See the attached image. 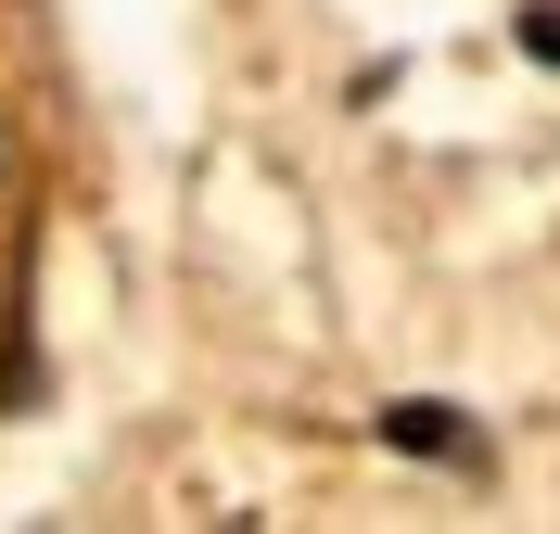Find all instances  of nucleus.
Masks as SVG:
<instances>
[{
  "label": "nucleus",
  "mask_w": 560,
  "mask_h": 534,
  "mask_svg": "<svg viewBox=\"0 0 560 534\" xmlns=\"http://www.w3.org/2000/svg\"><path fill=\"white\" fill-rule=\"evenodd\" d=\"M383 446H395V459H446V471H485V432L458 420V407H433V394H395V407H383Z\"/></svg>",
  "instance_id": "1"
},
{
  "label": "nucleus",
  "mask_w": 560,
  "mask_h": 534,
  "mask_svg": "<svg viewBox=\"0 0 560 534\" xmlns=\"http://www.w3.org/2000/svg\"><path fill=\"white\" fill-rule=\"evenodd\" d=\"M523 51H535V64H560V0H523Z\"/></svg>",
  "instance_id": "2"
}]
</instances>
